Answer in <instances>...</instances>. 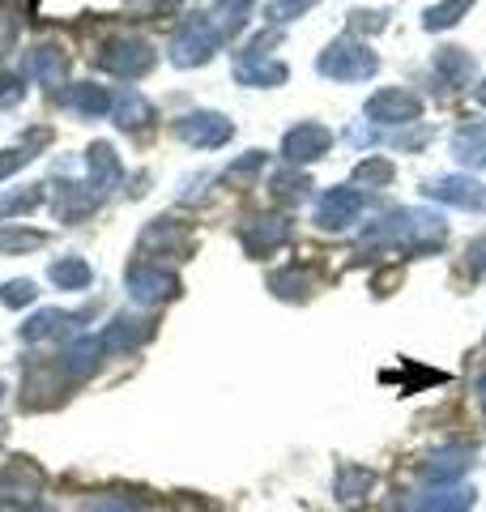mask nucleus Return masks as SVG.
I'll list each match as a JSON object with an SVG mask.
<instances>
[{"mask_svg":"<svg viewBox=\"0 0 486 512\" xmlns=\"http://www.w3.org/2000/svg\"><path fill=\"white\" fill-rule=\"evenodd\" d=\"M444 239H448V222L440 214H431V210H393V214H384L380 222H371V227L363 231V244L371 248H401V252H410V256H427L435 248H444Z\"/></svg>","mask_w":486,"mask_h":512,"instance_id":"nucleus-1","label":"nucleus"},{"mask_svg":"<svg viewBox=\"0 0 486 512\" xmlns=\"http://www.w3.org/2000/svg\"><path fill=\"white\" fill-rule=\"evenodd\" d=\"M316 69L320 77H333V82H367V77H376L380 56L354 35H342L316 56Z\"/></svg>","mask_w":486,"mask_h":512,"instance_id":"nucleus-2","label":"nucleus"},{"mask_svg":"<svg viewBox=\"0 0 486 512\" xmlns=\"http://www.w3.org/2000/svg\"><path fill=\"white\" fill-rule=\"evenodd\" d=\"M222 43L226 39H222V30L214 26V18H209V13H192V18H184V26L175 30L171 60L180 64V69H197V64H205Z\"/></svg>","mask_w":486,"mask_h":512,"instance_id":"nucleus-3","label":"nucleus"},{"mask_svg":"<svg viewBox=\"0 0 486 512\" xmlns=\"http://www.w3.org/2000/svg\"><path fill=\"white\" fill-rule=\"evenodd\" d=\"M99 64L111 69L116 77H141V73L154 69V47L145 39H137V35H116L99 52Z\"/></svg>","mask_w":486,"mask_h":512,"instance_id":"nucleus-4","label":"nucleus"},{"mask_svg":"<svg viewBox=\"0 0 486 512\" xmlns=\"http://www.w3.org/2000/svg\"><path fill=\"white\" fill-rule=\"evenodd\" d=\"M367 120L371 124H418L423 120V99L410 90H376L367 99Z\"/></svg>","mask_w":486,"mask_h":512,"instance_id":"nucleus-5","label":"nucleus"},{"mask_svg":"<svg viewBox=\"0 0 486 512\" xmlns=\"http://www.w3.org/2000/svg\"><path fill=\"white\" fill-rule=\"evenodd\" d=\"M175 133H180V141H188V146H197V150H218L235 137V124L226 116H218V111H192V116H184L180 124H175Z\"/></svg>","mask_w":486,"mask_h":512,"instance_id":"nucleus-6","label":"nucleus"},{"mask_svg":"<svg viewBox=\"0 0 486 512\" xmlns=\"http://www.w3.org/2000/svg\"><path fill=\"white\" fill-rule=\"evenodd\" d=\"M359 214H363L359 188H329L316 201V227H324V231H346L350 222H359Z\"/></svg>","mask_w":486,"mask_h":512,"instance_id":"nucleus-7","label":"nucleus"},{"mask_svg":"<svg viewBox=\"0 0 486 512\" xmlns=\"http://www.w3.org/2000/svg\"><path fill=\"white\" fill-rule=\"evenodd\" d=\"M329 146H333V133L324 124H295L290 133L282 137V158L290 167H299V163H316L320 154H329Z\"/></svg>","mask_w":486,"mask_h":512,"instance_id":"nucleus-8","label":"nucleus"},{"mask_svg":"<svg viewBox=\"0 0 486 512\" xmlns=\"http://www.w3.org/2000/svg\"><path fill=\"white\" fill-rule=\"evenodd\" d=\"M427 197L457 205V210H486V188L474 180V175H440V180L427 184Z\"/></svg>","mask_w":486,"mask_h":512,"instance_id":"nucleus-9","label":"nucleus"},{"mask_svg":"<svg viewBox=\"0 0 486 512\" xmlns=\"http://www.w3.org/2000/svg\"><path fill=\"white\" fill-rule=\"evenodd\" d=\"M239 239H243V248H248L252 256H269L273 248H282L290 239V222L278 218V214L252 218V222H243V227H239Z\"/></svg>","mask_w":486,"mask_h":512,"instance_id":"nucleus-10","label":"nucleus"},{"mask_svg":"<svg viewBox=\"0 0 486 512\" xmlns=\"http://www.w3.org/2000/svg\"><path fill=\"white\" fill-rule=\"evenodd\" d=\"M128 291H133L137 299L145 303H158V299H171L175 291H180V282H175L171 269H162V265H133V274H128Z\"/></svg>","mask_w":486,"mask_h":512,"instance_id":"nucleus-11","label":"nucleus"},{"mask_svg":"<svg viewBox=\"0 0 486 512\" xmlns=\"http://www.w3.org/2000/svg\"><path fill=\"white\" fill-rule=\"evenodd\" d=\"M474 56L465 52V47H440V52L431 56V73L440 77V82L448 86V90H461V86H469V77H474Z\"/></svg>","mask_w":486,"mask_h":512,"instance_id":"nucleus-12","label":"nucleus"},{"mask_svg":"<svg viewBox=\"0 0 486 512\" xmlns=\"http://www.w3.org/2000/svg\"><path fill=\"white\" fill-rule=\"evenodd\" d=\"M452 154H457L469 171H486V120L461 124L457 133H452Z\"/></svg>","mask_w":486,"mask_h":512,"instance_id":"nucleus-13","label":"nucleus"},{"mask_svg":"<svg viewBox=\"0 0 486 512\" xmlns=\"http://www.w3.org/2000/svg\"><path fill=\"white\" fill-rule=\"evenodd\" d=\"M235 77L243 86H282L290 69L282 60H269V56H239L235 60Z\"/></svg>","mask_w":486,"mask_h":512,"instance_id":"nucleus-14","label":"nucleus"},{"mask_svg":"<svg viewBox=\"0 0 486 512\" xmlns=\"http://www.w3.org/2000/svg\"><path fill=\"white\" fill-rule=\"evenodd\" d=\"M86 167H90V184L99 188V192H111L120 184V158H116V150L107 146V141H94L90 146V154H86Z\"/></svg>","mask_w":486,"mask_h":512,"instance_id":"nucleus-15","label":"nucleus"},{"mask_svg":"<svg viewBox=\"0 0 486 512\" xmlns=\"http://www.w3.org/2000/svg\"><path fill=\"white\" fill-rule=\"evenodd\" d=\"M469 470V448H440L423 461V474L431 483H457V478Z\"/></svg>","mask_w":486,"mask_h":512,"instance_id":"nucleus-16","label":"nucleus"},{"mask_svg":"<svg viewBox=\"0 0 486 512\" xmlns=\"http://www.w3.org/2000/svg\"><path fill=\"white\" fill-rule=\"evenodd\" d=\"M111 116H116L120 128H141L154 120V107L137 90H120V94H111Z\"/></svg>","mask_w":486,"mask_h":512,"instance_id":"nucleus-17","label":"nucleus"},{"mask_svg":"<svg viewBox=\"0 0 486 512\" xmlns=\"http://www.w3.org/2000/svg\"><path fill=\"white\" fill-rule=\"evenodd\" d=\"M64 103H69L73 111H81V116H107L111 111V90H103V86H69L60 94Z\"/></svg>","mask_w":486,"mask_h":512,"instance_id":"nucleus-18","label":"nucleus"},{"mask_svg":"<svg viewBox=\"0 0 486 512\" xmlns=\"http://www.w3.org/2000/svg\"><path fill=\"white\" fill-rule=\"evenodd\" d=\"M141 244L150 248V252H158V248H162V252H184L188 235H184V227H180V222H175V218H158L154 227L145 231Z\"/></svg>","mask_w":486,"mask_h":512,"instance_id":"nucleus-19","label":"nucleus"},{"mask_svg":"<svg viewBox=\"0 0 486 512\" xmlns=\"http://www.w3.org/2000/svg\"><path fill=\"white\" fill-rule=\"evenodd\" d=\"M30 69H35L39 82L60 86V82H64V73H69V56H64L60 47H39V52L30 56Z\"/></svg>","mask_w":486,"mask_h":512,"instance_id":"nucleus-20","label":"nucleus"},{"mask_svg":"<svg viewBox=\"0 0 486 512\" xmlns=\"http://www.w3.org/2000/svg\"><path fill=\"white\" fill-rule=\"evenodd\" d=\"M393 175H397V167L388 163V158H376V154H367L359 167H354V188H388L393 184Z\"/></svg>","mask_w":486,"mask_h":512,"instance_id":"nucleus-21","label":"nucleus"},{"mask_svg":"<svg viewBox=\"0 0 486 512\" xmlns=\"http://www.w3.org/2000/svg\"><path fill=\"white\" fill-rule=\"evenodd\" d=\"M248 13H252V0H218V9L209 13V18L222 30V39H235L243 22H248Z\"/></svg>","mask_w":486,"mask_h":512,"instance_id":"nucleus-22","label":"nucleus"},{"mask_svg":"<svg viewBox=\"0 0 486 512\" xmlns=\"http://www.w3.org/2000/svg\"><path fill=\"white\" fill-rule=\"evenodd\" d=\"M269 291L282 295V299H307V291H312V274H307V269H299V265L278 269V274L269 278Z\"/></svg>","mask_w":486,"mask_h":512,"instance_id":"nucleus-23","label":"nucleus"},{"mask_svg":"<svg viewBox=\"0 0 486 512\" xmlns=\"http://www.w3.org/2000/svg\"><path fill=\"white\" fill-rule=\"evenodd\" d=\"M469 9H474V0H440V5H431L423 13V26L431 30V35H435V30H452Z\"/></svg>","mask_w":486,"mask_h":512,"instance_id":"nucleus-24","label":"nucleus"},{"mask_svg":"<svg viewBox=\"0 0 486 512\" xmlns=\"http://www.w3.org/2000/svg\"><path fill=\"white\" fill-rule=\"evenodd\" d=\"M474 495L465 491H444V495H418L414 504H405V512H469Z\"/></svg>","mask_w":486,"mask_h":512,"instance_id":"nucleus-25","label":"nucleus"},{"mask_svg":"<svg viewBox=\"0 0 486 512\" xmlns=\"http://www.w3.org/2000/svg\"><path fill=\"white\" fill-rule=\"evenodd\" d=\"M47 278H52L56 286H69V291H81V286L90 282V269L81 256H69V261H56L52 269H47Z\"/></svg>","mask_w":486,"mask_h":512,"instance_id":"nucleus-26","label":"nucleus"},{"mask_svg":"<svg viewBox=\"0 0 486 512\" xmlns=\"http://www.w3.org/2000/svg\"><path fill=\"white\" fill-rule=\"evenodd\" d=\"M35 141H43V133H30L26 146H18V150H0V180H5V175H13L18 167H26L30 158H35V154H30V146H35Z\"/></svg>","mask_w":486,"mask_h":512,"instance_id":"nucleus-27","label":"nucleus"},{"mask_svg":"<svg viewBox=\"0 0 486 512\" xmlns=\"http://www.w3.org/2000/svg\"><path fill=\"white\" fill-rule=\"evenodd\" d=\"M376 483V478H371V470H359V466H342V500H359V495Z\"/></svg>","mask_w":486,"mask_h":512,"instance_id":"nucleus-28","label":"nucleus"},{"mask_svg":"<svg viewBox=\"0 0 486 512\" xmlns=\"http://www.w3.org/2000/svg\"><path fill=\"white\" fill-rule=\"evenodd\" d=\"M307 188H312V184H307V175H295V171H278V175H273V192L286 197V201H299Z\"/></svg>","mask_w":486,"mask_h":512,"instance_id":"nucleus-29","label":"nucleus"},{"mask_svg":"<svg viewBox=\"0 0 486 512\" xmlns=\"http://www.w3.org/2000/svg\"><path fill=\"white\" fill-rule=\"evenodd\" d=\"M18 30H22V13L9 5V0H0V52L18 39Z\"/></svg>","mask_w":486,"mask_h":512,"instance_id":"nucleus-30","label":"nucleus"},{"mask_svg":"<svg viewBox=\"0 0 486 512\" xmlns=\"http://www.w3.org/2000/svg\"><path fill=\"white\" fill-rule=\"evenodd\" d=\"M39 231H0V252H18V248H39Z\"/></svg>","mask_w":486,"mask_h":512,"instance_id":"nucleus-31","label":"nucleus"},{"mask_svg":"<svg viewBox=\"0 0 486 512\" xmlns=\"http://www.w3.org/2000/svg\"><path fill=\"white\" fill-rule=\"evenodd\" d=\"M261 167H265V154H261V150H252V154H243L231 171H226V180H248V175H256Z\"/></svg>","mask_w":486,"mask_h":512,"instance_id":"nucleus-32","label":"nucleus"},{"mask_svg":"<svg viewBox=\"0 0 486 512\" xmlns=\"http://www.w3.org/2000/svg\"><path fill=\"white\" fill-rule=\"evenodd\" d=\"M465 261H469V269H474L478 278H486V235H482V239H469Z\"/></svg>","mask_w":486,"mask_h":512,"instance_id":"nucleus-33","label":"nucleus"},{"mask_svg":"<svg viewBox=\"0 0 486 512\" xmlns=\"http://www.w3.org/2000/svg\"><path fill=\"white\" fill-rule=\"evenodd\" d=\"M350 26L354 30H384L388 26V13H350Z\"/></svg>","mask_w":486,"mask_h":512,"instance_id":"nucleus-34","label":"nucleus"},{"mask_svg":"<svg viewBox=\"0 0 486 512\" xmlns=\"http://www.w3.org/2000/svg\"><path fill=\"white\" fill-rule=\"evenodd\" d=\"M316 0H278V13H286V18H299V13H307Z\"/></svg>","mask_w":486,"mask_h":512,"instance_id":"nucleus-35","label":"nucleus"},{"mask_svg":"<svg viewBox=\"0 0 486 512\" xmlns=\"http://www.w3.org/2000/svg\"><path fill=\"white\" fill-rule=\"evenodd\" d=\"M30 295H35V291H30V282H13V286H5V303H26Z\"/></svg>","mask_w":486,"mask_h":512,"instance_id":"nucleus-36","label":"nucleus"},{"mask_svg":"<svg viewBox=\"0 0 486 512\" xmlns=\"http://www.w3.org/2000/svg\"><path fill=\"white\" fill-rule=\"evenodd\" d=\"M474 99L486 107V82H478V86H474Z\"/></svg>","mask_w":486,"mask_h":512,"instance_id":"nucleus-37","label":"nucleus"},{"mask_svg":"<svg viewBox=\"0 0 486 512\" xmlns=\"http://www.w3.org/2000/svg\"><path fill=\"white\" fill-rule=\"evenodd\" d=\"M478 402H482V410H486V376L478 380Z\"/></svg>","mask_w":486,"mask_h":512,"instance_id":"nucleus-38","label":"nucleus"}]
</instances>
